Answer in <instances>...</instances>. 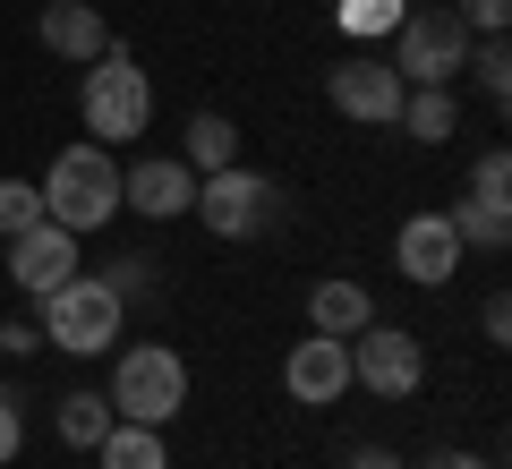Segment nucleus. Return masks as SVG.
<instances>
[{
	"mask_svg": "<svg viewBox=\"0 0 512 469\" xmlns=\"http://www.w3.org/2000/svg\"><path fill=\"white\" fill-rule=\"evenodd\" d=\"M120 325H128V299L103 282V273H69L60 290L35 299V333L69 359H111L120 350Z\"/></svg>",
	"mask_w": 512,
	"mask_h": 469,
	"instance_id": "obj_1",
	"label": "nucleus"
},
{
	"mask_svg": "<svg viewBox=\"0 0 512 469\" xmlns=\"http://www.w3.org/2000/svg\"><path fill=\"white\" fill-rule=\"evenodd\" d=\"M35 188H43V214H52L60 231H77V239L103 231V222H120V163H111V145H94V137L60 145Z\"/></svg>",
	"mask_w": 512,
	"mask_h": 469,
	"instance_id": "obj_2",
	"label": "nucleus"
},
{
	"mask_svg": "<svg viewBox=\"0 0 512 469\" xmlns=\"http://www.w3.org/2000/svg\"><path fill=\"white\" fill-rule=\"evenodd\" d=\"M77 120H86L94 145H137L154 128V77L137 69V60L111 43V52L86 60V77H77Z\"/></svg>",
	"mask_w": 512,
	"mask_h": 469,
	"instance_id": "obj_3",
	"label": "nucleus"
},
{
	"mask_svg": "<svg viewBox=\"0 0 512 469\" xmlns=\"http://www.w3.org/2000/svg\"><path fill=\"white\" fill-rule=\"evenodd\" d=\"M111 418H137V427H171L188 410V359L171 342H128L111 350V384H103Z\"/></svg>",
	"mask_w": 512,
	"mask_h": 469,
	"instance_id": "obj_4",
	"label": "nucleus"
},
{
	"mask_svg": "<svg viewBox=\"0 0 512 469\" xmlns=\"http://www.w3.org/2000/svg\"><path fill=\"white\" fill-rule=\"evenodd\" d=\"M470 26L453 18V9H444V0H427V9H410L402 26H393V69H402V86H453L461 77V60H470Z\"/></svg>",
	"mask_w": 512,
	"mask_h": 469,
	"instance_id": "obj_5",
	"label": "nucleus"
},
{
	"mask_svg": "<svg viewBox=\"0 0 512 469\" xmlns=\"http://www.w3.org/2000/svg\"><path fill=\"white\" fill-rule=\"evenodd\" d=\"M350 384H367L376 401H410L427 384V342L410 325H359L350 333Z\"/></svg>",
	"mask_w": 512,
	"mask_h": 469,
	"instance_id": "obj_6",
	"label": "nucleus"
},
{
	"mask_svg": "<svg viewBox=\"0 0 512 469\" xmlns=\"http://www.w3.org/2000/svg\"><path fill=\"white\" fill-rule=\"evenodd\" d=\"M402 94H410L402 69H393L384 52H367V43H359V52H342V60L325 69V103L342 111V120H359V128H393Z\"/></svg>",
	"mask_w": 512,
	"mask_h": 469,
	"instance_id": "obj_7",
	"label": "nucleus"
},
{
	"mask_svg": "<svg viewBox=\"0 0 512 469\" xmlns=\"http://www.w3.org/2000/svg\"><path fill=\"white\" fill-rule=\"evenodd\" d=\"M188 214H197L214 239H256L265 222H274V180H265V171H248V163L205 171V180H197V205H188Z\"/></svg>",
	"mask_w": 512,
	"mask_h": 469,
	"instance_id": "obj_8",
	"label": "nucleus"
},
{
	"mask_svg": "<svg viewBox=\"0 0 512 469\" xmlns=\"http://www.w3.org/2000/svg\"><path fill=\"white\" fill-rule=\"evenodd\" d=\"M197 205V171L180 154H137L120 171V214H146V222H180Z\"/></svg>",
	"mask_w": 512,
	"mask_h": 469,
	"instance_id": "obj_9",
	"label": "nucleus"
},
{
	"mask_svg": "<svg viewBox=\"0 0 512 469\" xmlns=\"http://www.w3.org/2000/svg\"><path fill=\"white\" fill-rule=\"evenodd\" d=\"M393 273L419 282V290H444L461 273V239H453V222H444V205H427V214H410L402 231H393Z\"/></svg>",
	"mask_w": 512,
	"mask_h": 469,
	"instance_id": "obj_10",
	"label": "nucleus"
},
{
	"mask_svg": "<svg viewBox=\"0 0 512 469\" xmlns=\"http://www.w3.org/2000/svg\"><path fill=\"white\" fill-rule=\"evenodd\" d=\"M282 393H291L299 410H333V401L350 393V342H333V333L291 342V359H282Z\"/></svg>",
	"mask_w": 512,
	"mask_h": 469,
	"instance_id": "obj_11",
	"label": "nucleus"
},
{
	"mask_svg": "<svg viewBox=\"0 0 512 469\" xmlns=\"http://www.w3.org/2000/svg\"><path fill=\"white\" fill-rule=\"evenodd\" d=\"M69 273H86V265H77V231H60L52 214H43L35 231H18V239H9V282H18L26 299H43V290H60Z\"/></svg>",
	"mask_w": 512,
	"mask_h": 469,
	"instance_id": "obj_12",
	"label": "nucleus"
},
{
	"mask_svg": "<svg viewBox=\"0 0 512 469\" xmlns=\"http://www.w3.org/2000/svg\"><path fill=\"white\" fill-rule=\"evenodd\" d=\"M35 35H43V52H52V60H77V69H86L94 52H111V26H103L94 0H52V9L35 18Z\"/></svg>",
	"mask_w": 512,
	"mask_h": 469,
	"instance_id": "obj_13",
	"label": "nucleus"
},
{
	"mask_svg": "<svg viewBox=\"0 0 512 469\" xmlns=\"http://www.w3.org/2000/svg\"><path fill=\"white\" fill-rule=\"evenodd\" d=\"M359 325H376V299H367V282H342V273H325V282L308 290V333H333V342H350Z\"/></svg>",
	"mask_w": 512,
	"mask_h": 469,
	"instance_id": "obj_14",
	"label": "nucleus"
},
{
	"mask_svg": "<svg viewBox=\"0 0 512 469\" xmlns=\"http://www.w3.org/2000/svg\"><path fill=\"white\" fill-rule=\"evenodd\" d=\"M393 128H402L410 145H444V137L461 128L453 86H410V94H402V111H393Z\"/></svg>",
	"mask_w": 512,
	"mask_h": 469,
	"instance_id": "obj_15",
	"label": "nucleus"
},
{
	"mask_svg": "<svg viewBox=\"0 0 512 469\" xmlns=\"http://www.w3.org/2000/svg\"><path fill=\"white\" fill-rule=\"evenodd\" d=\"M94 461H103V469H171V444H163V427L111 418V435L94 444Z\"/></svg>",
	"mask_w": 512,
	"mask_h": 469,
	"instance_id": "obj_16",
	"label": "nucleus"
},
{
	"mask_svg": "<svg viewBox=\"0 0 512 469\" xmlns=\"http://www.w3.org/2000/svg\"><path fill=\"white\" fill-rule=\"evenodd\" d=\"M52 427H60V444H69V452H94L111 435V401L94 393V384H77V393L52 401Z\"/></svg>",
	"mask_w": 512,
	"mask_h": 469,
	"instance_id": "obj_17",
	"label": "nucleus"
},
{
	"mask_svg": "<svg viewBox=\"0 0 512 469\" xmlns=\"http://www.w3.org/2000/svg\"><path fill=\"white\" fill-rule=\"evenodd\" d=\"M188 171H231L239 163V128H231V111H188V154H180Z\"/></svg>",
	"mask_w": 512,
	"mask_h": 469,
	"instance_id": "obj_18",
	"label": "nucleus"
},
{
	"mask_svg": "<svg viewBox=\"0 0 512 469\" xmlns=\"http://www.w3.org/2000/svg\"><path fill=\"white\" fill-rule=\"evenodd\" d=\"M402 18H410V0H342V9H333V26H342L350 43H393Z\"/></svg>",
	"mask_w": 512,
	"mask_h": 469,
	"instance_id": "obj_19",
	"label": "nucleus"
},
{
	"mask_svg": "<svg viewBox=\"0 0 512 469\" xmlns=\"http://www.w3.org/2000/svg\"><path fill=\"white\" fill-rule=\"evenodd\" d=\"M444 222H453L461 248H504V239H512V214H487V205H470V197L444 205Z\"/></svg>",
	"mask_w": 512,
	"mask_h": 469,
	"instance_id": "obj_20",
	"label": "nucleus"
},
{
	"mask_svg": "<svg viewBox=\"0 0 512 469\" xmlns=\"http://www.w3.org/2000/svg\"><path fill=\"white\" fill-rule=\"evenodd\" d=\"M461 69H470L478 86H487V103H512V52H504V35H478Z\"/></svg>",
	"mask_w": 512,
	"mask_h": 469,
	"instance_id": "obj_21",
	"label": "nucleus"
},
{
	"mask_svg": "<svg viewBox=\"0 0 512 469\" xmlns=\"http://www.w3.org/2000/svg\"><path fill=\"white\" fill-rule=\"evenodd\" d=\"M470 205L512 214V154H504V145H495V154H478V171H470Z\"/></svg>",
	"mask_w": 512,
	"mask_h": 469,
	"instance_id": "obj_22",
	"label": "nucleus"
},
{
	"mask_svg": "<svg viewBox=\"0 0 512 469\" xmlns=\"http://www.w3.org/2000/svg\"><path fill=\"white\" fill-rule=\"evenodd\" d=\"M43 222V188L35 180H0V239H18Z\"/></svg>",
	"mask_w": 512,
	"mask_h": 469,
	"instance_id": "obj_23",
	"label": "nucleus"
},
{
	"mask_svg": "<svg viewBox=\"0 0 512 469\" xmlns=\"http://www.w3.org/2000/svg\"><path fill=\"white\" fill-rule=\"evenodd\" d=\"M444 9H453L470 35H504V26H512V0H444Z\"/></svg>",
	"mask_w": 512,
	"mask_h": 469,
	"instance_id": "obj_24",
	"label": "nucleus"
},
{
	"mask_svg": "<svg viewBox=\"0 0 512 469\" xmlns=\"http://www.w3.org/2000/svg\"><path fill=\"white\" fill-rule=\"evenodd\" d=\"M18 452H26V401L9 393V384H0V469L18 461Z\"/></svg>",
	"mask_w": 512,
	"mask_h": 469,
	"instance_id": "obj_25",
	"label": "nucleus"
},
{
	"mask_svg": "<svg viewBox=\"0 0 512 469\" xmlns=\"http://www.w3.org/2000/svg\"><path fill=\"white\" fill-rule=\"evenodd\" d=\"M35 350H43L35 316H9V325H0V359H35Z\"/></svg>",
	"mask_w": 512,
	"mask_h": 469,
	"instance_id": "obj_26",
	"label": "nucleus"
},
{
	"mask_svg": "<svg viewBox=\"0 0 512 469\" xmlns=\"http://www.w3.org/2000/svg\"><path fill=\"white\" fill-rule=\"evenodd\" d=\"M478 333H487V342H512V299H504V290L478 307Z\"/></svg>",
	"mask_w": 512,
	"mask_h": 469,
	"instance_id": "obj_27",
	"label": "nucleus"
},
{
	"mask_svg": "<svg viewBox=\"0 0 512 469\" xmlns=\"http://www.w3.org/2000/svg\"><path fill=\"white\" fill-rule=\"evenodd\" d=\"M419 469H495V461H487V452H461V444H444V452H427Z\"/></svg>",
	"mask_w": 512,
	"mask_h": 469,
	"instance_id": "obj_28",
	"label": "nucleus"
},
{
	"mask_svg": "<svg viewBox=\"0 0 512 469\" xmlns=\"http://www.w3.org/2000/svg\"><path fill=\"white\" fill-rule=\"evenodd\" d=\"M350 469H410V461H402V452H384V444H359V452H350Z\"/></svg>",
	"mask_w": 512,
	"mask_h": 469,
	"instance_id": "obj_29",
	"label": "nucleus"
}]
</instances>
